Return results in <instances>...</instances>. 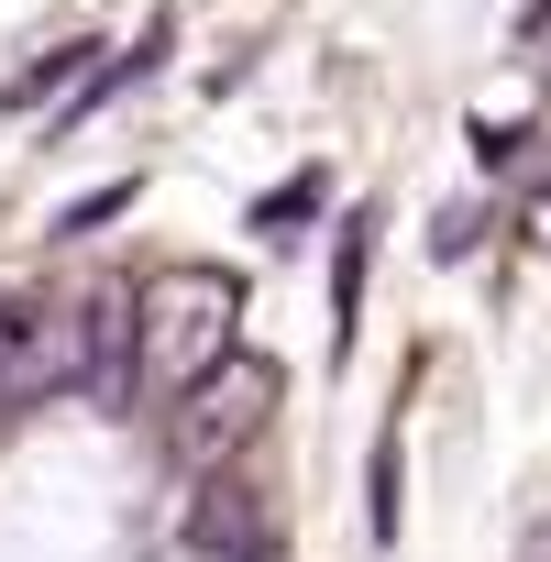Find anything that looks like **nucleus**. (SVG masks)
Segmentation results:
<instances>
[{
  "instance_id": "1",
  "label": "nucleus",
  "mask_w": 551,
  "mask_h": 562,
  "mask_svg": "<svg viewBox=\"0 0 551 562\" xmlns=\"http://www.w3.org/2000/svg\"><path fill=\"white\" fill-rule=\"evenodd\" d=\"M232 310H243V288L232 276H210V265H188V276H155V288L133 299V386H199V375H221L232 364Z\"/></svg>"
},
{
  "instance_id": "2",
  "label": "nucleus",
  "mask_w": 551,
  "mask_h": 562,
  "mask_svg": "<svg viewBox=\"0 0 551 562\" xmlns=\"http://www.w3.org/2000/svg\"><path fill=\"white\" fill-rule=\"evenodd\" d=\"M265 408H276V375H265V364H221V375H199V386H188V419H177L188 463H221Z\"/></svg>"
}]
</instances>
